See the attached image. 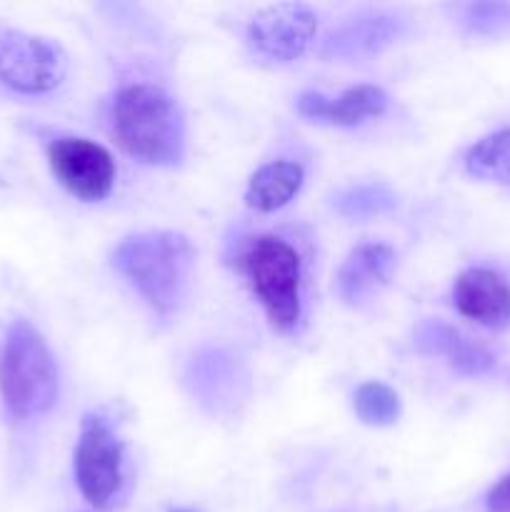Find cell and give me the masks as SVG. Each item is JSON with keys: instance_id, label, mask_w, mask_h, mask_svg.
<instances>
[{"instance_id": "cell-1", "label": "cell", "mask_w": 510, "mask_h": 512, "mask_svg": "<svg viewBox=\"0 0 510 512\" xmlns=\"http://www.w3.org/2000/svg\"><path fill=\"white\" fill-rule=\"evenodd\" d=\"M115 143L135 160L175 168L185 158V120L173 95L153 83H130L108 110Z\"/></svg>"}, {"instance_id": "cell-7", "label": "cell", "mask_w": 510, "mask_h": 512, "mask_svg": "<svg viewBox=\"0 0 510 512\" xmlns=\"http://www.w3.org/2000/svg\"><path fill=\"white\" fill-rule=\"evenodd\" d=\"M190 398L215 418H230L250 398V373L243 360L225 348L195 350L183 373Z\"/></svg>"}, {"instance_id": "cell-10", "label": "cell", "mask_w": 510, "mask_h": 512, "mask_svg": "<svg viewBox=\"0 0 510 512\" xmlns=\"http://www.w3.org/2000/svg\"><path fill=\"white\" fill-rule=\"evenodd\" d=\"M408 33V20L390 10H363L335 25L320 43L325 60H365L383 53Z\"/></svg>"}, {"instance_id": "cell-8", "label": "cell", "mask_w": 510, "mask_h": 512, "mask_svg": "<svg viewBox=\"0 0 510 512\" xmlns=\"http://www.w3.org/2000/svg\"><path fill=\"white\" fill-rule=\"evenodd\" d=\"M318 33V15L305 3H278L260 8L245 25V43L255 58L288 65L303 58Z\"/></svg>"}, {"instance_id": "cell-9", "label": "cell", "mask_w": 510, "mask_h": 512, "mask_svg": "<svg viewBox=\"0 0 510 512\" xmlns=\"http://www.w3.org/2000/svg\"><path fill=\"white\" fill-rule=\"evenodd\" d=\"M48 165L60 185L83 203H100L113 193L115 160L100 143L63 135L48 145Z\"/></svg>"}, {"instance_id": "cell-2", "label": "cell", "mask_w": 510, "mask_h": 512, "mask_svg": "<svg viewBox=\"0 0 510 512\" xmlns=\"http://www.w3.org/2000/svg\"><path fill=\"white\" fill-rule=\"evenodd\" d=\"M113 268L133 285L150 310L170 315L188 295L195 248L188 235L175 230L135 233L115 245Z\"/></svg>"}, {"instance_id": "cell-19", "label": "cell", "mask_w": 510, "mask_h": 512, "mask_svg": "<svg viewBox=\"0 0 510 512\" xmlns=\"http://www.w3.org/2000/svg\"><path fill=\"white\" fill-rule=\"evenodd\" d=\"M460 25L468 33L495 35L510 28V5L505 3H470L458 8Z\"/></svg>"}, {"instance_id": "cell-20", "label": "cell", "mask_w": 510, "mask_h": 512, "mask_svg": "<svg viewBox=\"0 0 510 512\" xmlns=\"http://www.w3.org/2000/svg\"><path fill=\"white\" fill-rule=\"evenodd\" d=\"M485 510L488 512H510V475L500 478L485 498Z\"/></svg>"}, {"instance_id": "cell-5", "label": "cell", "mask_w": 510, "mask_h": 512, "mask_svg": "<svg viewBox=\"0 0 510 512\" xmlns=\"http://www.w3.org/2000/svg\"><path fill=\"white\" fill-rule=\"evenodd\" d=\"M68 53L43 35L0 33V83L18 95H50L68 78Z\"/></svg>"}, {"instance_id": "cell-18", "label": "cell", "mask_w": 510, "mask_h": 512, "mask_svg": "<svg viewBox=\"0 0 510 512\" xmlns=\"http://www.w3.org/2000/svg\"><path fill=\"white\" fill-rule=\"evenodd\" d=\"M353 408L360 423L385 428V425H393L400 418L403 405H400L398 393L393 388L378 383V380H368V383L358 385V390H355Z\"/></svg>"}, {"instance_id": "cell-16", "label": "cell", "mask_w": 510, "mask_h": 512, "mask_svg": "<svg viewBox=\"0 0 510 512\" xmlns=\"http://www.w3.org/2000/svg\"><path fill=\"white\" fill-rule=\"evenodd\" d=\"M465 170L485 183L510 188V128L485 135L465 153Z\"/></svg>"}, {"instance_id": "cell-17", "label": "cell", "mask_w": 510, "mask_h": 512, "mask_svg": "<svg viewBox=\"0 0 510 512\" xmlns=\"http://www.w3.org/2000/svg\"><path fill=\"white\" fill-rule=\"evenodd\" d=\"M400 205L398 193L385 183H360L340 190L333 198V208L343 218L350 220H368L378 215L393 213Z\"/></svg>"}, {"instance_id": "cell-15", "label": "cell", "mask_w": 510, "mask_h": 512, "mask_svg": "<svg viewBox=\"0 0 510 512\" xmlns=\"http://www.w3.org/2000/svg\"><path fill=\"white\" fill-rule=\"evenodd\" d=\"M305 183L303 165L295 160H273L250 175L245 188V203L258 213H275L285 208Z\"/></svg>"}, {"instance_id": "cell-13", "label": "cell", "mask_w": 510, "mask_h": 512, "mask_svg": "<svg viewBox=\"0 0 510 512\" xmlns=\"http://www.w3.org/2000/svg\"><path fill=\"white\" fill-rule=\"evenodd\" d=\"M395 270V250L385 243H363L348 253L335 278L343 303L360 305L388 285Z\"/></svg>"}, {"instance_id": "cell-6", "label": "cell", "mask_w": 510, "mask_h": 512, "mask_svg": "<svg viewBox=\"0 0 510 512\" xmlns=\"http://www.w3.org/2000/svg\"><path fill=\"white\" fill-rule=\"evenodd\" d=\"M125 450L118 435L100 415H85L75 445V483L93 508L105 510L115 503L123 488Z\"/></svg>"}, {"instance_id": "cell-3", "label": "cell", "mask_w": 510, "mask_h": 512, "mask_svg": "<svg viewBox=\"0 0 510 512\" xmlns=\"http://www.w3.org/2000/svg\"><path fill=\"white\" fill-rule=\"evenodd\" d=\"M0 398L18 420L48 413L58 398V365L28 320H13L0 340Z\"/></svg>"}, {"instance_id": "cell-4", "label": "cell", "mask_w": 510, "mask_h": 512, "mask_svg": "<svg viewBox=\"0 0 510 512\" xmlns=\"http://www.w3.org/2000/svg\"><path fill=\"white\" fill-rule=\"evenodd\" d=\"M240 270L270 325L278 333H293L303 318V263L298 250L283 238L260 235L240 255Z\"/></svg>"}, {"instance_id": "cell-12", "label": "cell", "mask_w": 510, "mask_h": 512, "mask_svg": "<svg viewBox=\"0 0 510 512\" xmlns=\"http://www.w3.org/2000/svg\"><path fill=\"white\" fill-rule=\"evenodd\" d=\"M295 108L313 123L355 128L370 118H380L388 110V93L378 85H355L343 90L338 98H328L315 90H305L295 100Z\"/></svg>"}, {"instance_id": "cell-14", "label": "cell", "mask_w": 510, "mask_h": 512, "mask_svg": "<svg viewBox=\"0 0 510 512\" xmlns=\"http://www.w3.org/2000/svg\"><path fill=\"white\" fill-rule=\"evenodd\" d=\"M415 345L428 355H440L460 375H483L493 370L495 358L490 350L465 338L458 328L440 320H423L415 328Z\"/></svg>"}, {"instance_id": "cell-11", "label": "cell", "mask_w": 510, "mask_h": 512, "mask_svg": "<svg viewBox=\"0 0 510 512\" xmlns=\"http://www.w3.org/2000/svg\"><path fill=\"white\" fill-rule=\"evenodd\" d=\"M453 303L460 315L490 330L510 325V283L488 268H468L453 285Z\"/></svg>"}]
</instances>
